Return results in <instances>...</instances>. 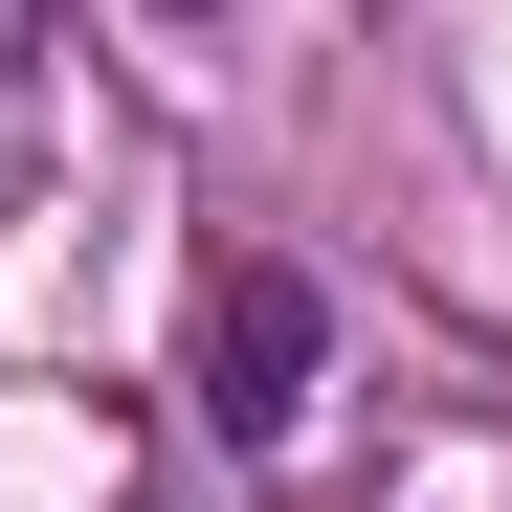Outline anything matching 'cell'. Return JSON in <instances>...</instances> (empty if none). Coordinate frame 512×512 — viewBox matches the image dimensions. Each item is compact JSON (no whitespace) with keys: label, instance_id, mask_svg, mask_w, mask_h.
I'll return each mask as SVG.
<instances>
[{"label":"cell","instance_id":"6da1fadb","mask_svg":"<svg viewBox=\"0 0 512 512\" xmlns=\"http://www.w3.org/2000/svg\"><path fill=\"white\" fill-rule=\"evenodd\" d=\"M312 379H334L312 268H290V245H201V423L268 468V446H312Z\"/></svg>","mask_w":512,"mask_h":512},{"label":"cell","instance_id":"7a4b0ae2","mask_svg":"<svg viewBox=\"0 0 512 512\" xmlns=\"http://www.w3.org/2000/svg\"><path fill=\"white\" fill-rule=\"evenodd\" d=\"M0 67H23V0H0Z\"/></svg>","mask_w":512,"mask_h":512}]
</instances>
